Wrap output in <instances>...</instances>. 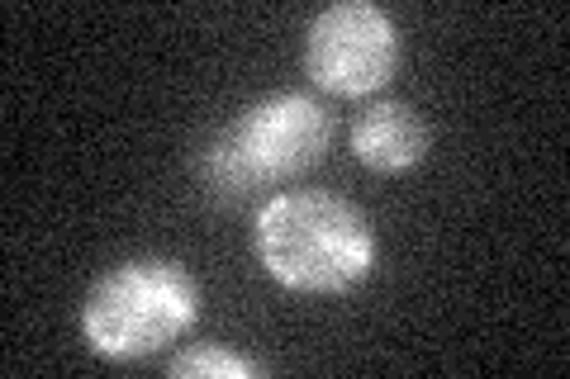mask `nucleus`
<instances>
[{"label":"nucleus","instance_id":"20e7f679","mask_svg":"<svg viewBox=\"0 0 570 379\" xmlns=\"http://www.w3.org/2000/svg\"><path fill=\"white\" fill-rule=\"evenodd\" d=\"M400 67V29L371 0H343L314 14L305 33V71L333 96H371Z\"/></svg>","mask_w":570,"mask_h":379},{"label":"nucleus","instance_id":"39448f33","mask_svg":"<svg viewBox=\"0 0 570 379\" xmlns=\"http://www.w3.org/2000/svg\"><path fill=\"white\" fill-rule=\"evenodd\" d=\"M352 152L371 171H385V176L409 171L428 157V123L414 104L381 100L352 123Z\"/></svg>","mask_w":570,"mask_h":379},{"label":"nucleus","instance_id":"f257e3e1","mask_svg":"<svg viewBox=\"0 0 570 379\" xmlns=\"http://www.w3.org/2000/svg\"><path fill=\"white\" fill-rule=\"evenodd\" d=\"M257 257L295 295H347L376 261L366 213L328 190H285L257 209Z\"/></svg>","mask_w":570,"mask_h":379},{"label":"nucleus","instance_id":"f03ea898","mask_svg":"<svg viewBox=\"0 0 570 379\" xmlns=\"http://www.w3.org/2000/svg\"><path fill=\"white\" fill-rule=\"evenodd\" d=\"M333 138V114L309 96H266L209 138L195 157L205 190L214 200H247L318 167Z\"/></svg>","mask_w":570,"mask_h":379},{"label":"nucleus","instance_id":"423d86ee","mask_svg":"<svg viewBox=\"0 0 570 379\" xmlns=\"http://www.w3.org/2000/svg\"><path fill=\"white\" fill-rule=\"evenodd\" d=\"M167 375L171 379H253V375H266V366L224 351V347H190L171 360Z\"/></svg>","mask_w":570,"mask_h":379},{"label":"nucleus","instance_id":"7ed1b4c3","mask_svg":"<svg viewBox=\"0 0 570 379\" xmlns=\"http://www.w3.org/2000/svg\"><path fill=\"white\" fill-rule=\"evenodd\" d=\"M200 318L190 270L167 257L124 261L91 285L81 303V332L105 360H142L181 341Z\"/></svg>","mask_w":570,"mask_h":379}]
</instances>
